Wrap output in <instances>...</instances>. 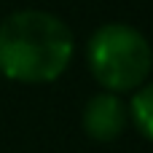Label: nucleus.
<instances>
[{
  "mask_svg": "<svg viewBox=\"0 0 153 153\" xmlns=\"http://www.w3.org/2000/svg\"><path fill=\"white\" fill-rule=\"evenodd\" d=\"M73 56L70 27L46 11H16L0 24V73L22 83L59 78Z\"/></svg>",
  "mask_w": 153,
  "mask_h": 153,
  "instance_id": "f257e3e1",
  "label": "nucleus"
},
{
  "mask_svg": "<svg viewBox=\"0 0 153 153\" xmlns=\"http://www.w3.org/2000/svg\"><path fill=\"white\" fill-rule=\"evenodd\" d=\"M126 126V108L116 94H97L83 108V129L91 140L110 143Z\"/></svg>",
  "mask_w": 153,
  "mask_h": 153,
  "instance_id": "7ed1b4c3",
  "label": "nucleus"
},
{
  "mask_svg": "<svg viewBox=\"0 0 153 153\" xmlns=\"http://www.w3.org/2000/svg\"><path fill=\"white\" fill-rule=\"evenodd\" d=\"M132 116H134L137 129L148 140H153V83L143 86L134 94V100H132Z\"/></svg>",
  "mask_w": 153,
  "mask_h": 153,
  "instance_id": "20e7f679",
  "label": "nucleus"
},
{
  "mask_svg": "<svg viewBox=\"0 0 153 153\" xmlns=\"http://www.w3.org/2000/svg\"><path fill=\"white\" fill-rule=\"evenodd\" d=\"M153 65L151 43L129 24H105L89 40V67L110 91L140 86Z\"/></svg>",
  "mask_w": 153,
  "mask_h": 153,
  "instance_id": "f03ea898",
  "label": "nucleus"
}]
</instances>
